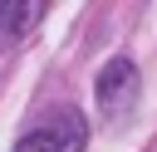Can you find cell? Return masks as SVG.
Wrapping results in <instances>:
<instances>
[{
  "label": "cell",
  "mask_w": 157,
  "mask_h": 152,
  "mask_svg": "<svg viewBox=\"0 0 157 152\" xmlns=\"http://www.w3.org/2000/svg\"><path fill=\"white\" fill-rule=\"evenodd\" d=\"M83 147H88V118L74 108L49 113L39 127H29L15 142V152H83Z\"/></svg>",
  "instance_id": "cell-1"
},
{
  "label": "cell",
  "mask_w": 157,
  "mask_h": 152,
  "mask_svg": "<svg viewBox=\"0 0 157 152\" xmlns=\"http://www.w3.org/2000/svg\"><path fill=\"white\" fill-rule=\"evenodd\" d=\"M98 108L108 113V118H128L132 113V103H137V64L128 59V54H113L108 64H103V74H98Z\"/></svg>",
  "instance_id": "cell-2"
},
{
  "label": "cell",
  "mask_w": 157,
  "mask_h": 152,
  "mask_svg": "<svg viewBox=\"0 0 157 152\" xmlns=\"http://www.w3.org/2000/svg\"><path fill=\"white\" fill-rule=\"evenodd\" d=\"M34 20H39V5L34 0H0V49H10Z\"/></svg>",
  "instance_id": "cell-3"
}]
</instances>
